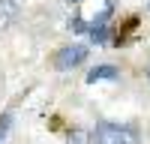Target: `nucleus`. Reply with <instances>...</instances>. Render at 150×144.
<instances>
[{"label":"nucleus","mask_w":150,"mask_h":144,"mask_svg":"<svg viewBox=\"0 0 150 144\" xmlns=\"http://www.w3.org/2000/svg\"><path fill=\"white\" fill-rule=\"evenodd\" d=\"M93 144H138V132L129 123H114L105 120L93 129Z\"/></svg>","instance_id":"nucleus-1"},{"label":"nucleus","mask_w":150,"mask_h":144,"mask_svg":"<svg viewBox=\"0 0 150 144\" xmlns=\"http://www.w3.org/2000/svg\"><path fill=\"white\" fill-rule=\"evenodd\" d=\"M87 60V48L84 45H66V48H60L57 57H54V66L57 69H75V66H81Z\"/></svg>","instance_id":"nucleus-2"},{"label":"nucleus","mask_w":150,"mask_h":144,"mask_svg":"<svg viewBox=\"0 0 150 144\" xmlns=\"http://www.w3.org/2000/svg\"><path fill=\"white\" fill-rule=\"evenodd\" d=\"M120 72H117V66H96V69H90V75H87V84H93V81H111V78H117Z\"/></svg>","instance_id":"nucleus-3"},{"label":"nucleus","mask_w":150,"mask_h":144,"mask_svg":"<svg viewBox=\"0 0 150 144\" xmlns=\"http://www.w3.org/2000/svg\"><path fill=\"white\" fill-rule=\"evenodd\" d=\"M15 12H18V0H0V27H6L15 18Z\"/></svg>","instance_id":"nucleus-4"},{"label":"nucleus","mask_w":150,"mask_h":144,"mask_svg":"<svg viewBox=\"0 0 150 144\" xmlns=\"http://www.w3.org/2000/svg\"><path fill=\"white\" fill-rule=\"evenodd\" d=\"M147 78H150V60H147Z\"/></svg>","instance_id":"nucleus-5"}]
</instances>
